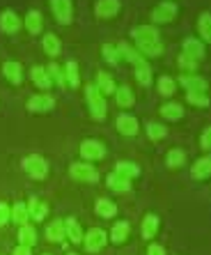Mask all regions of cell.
Here are the masks:
<instances>
[{"label":"cell","instance_id":"cell-28","mask_svg":"<svg viewBox=\"0 0 211 255\" xmlns=\"http://www.w3.org/2000/svg\"><path fill=\"white\" fill-rule=\"evenodd\" d=\"M115 172H117V175H122V177H126V179H133V177H138V175H140V168L135 166V163H129V161H122V163H117Z\"/></svg>","mask_w":211,"mask_h":255},{"label":"cell","instance_id":"cell-18","mask_svg":"<svg viewBox=\"0 0 211 255\" xmlns=\"http://www.w3.org/2000/svg\"><path fill=\"white\" fill-rule=\"evenodd\" d=\"M94 212L99 214L101 219H112V216L117 214V205L112 200H108V198H99L97 205H94Z\"/></svg>","mask_w":211,"mask_h":255},{"label":"cell","instance_id":"cell-45","mask_svg":"<svg viewBox=\"0 0 211 255\" xmlns=\"http://www.w3.org/2000/svg\"><path fill=\"white\" fill-rule=\"evenodd\" d=\"M12 255H32V251H30L28 246H21V244H18L16 249L12 251Z\"/></svg>","mask_w":211,"mask_h":255},{"label":"cell","instance_id":"cell-47","mask_svg":"<svg viewBox=\"0 0 211 255\" xmlns=\"http://www.w3.org/2000/svg\"><path fill=\"white\" fill-rule=\"evenodd\" d=\"M67 255H78V253H67Z\"/></svg>","mask_w":211,"mask_h":255},{"label":"cell","instance_id":"cell-39","mask_svg":"<svg viewBox=\"0 0 211 255\" xmlns=\"http://www.w3.org/2000/svg\"><path fill=\"white\" fill-rule=\"evenodd\" d=\"M186 99L188 104H193V106H207L209 104V97L205 92H186Z\"/></svg>","mask_w":211,"mask_h":255},{"label":"cell","instance_id":"cell-46","mask_svg":"<svg viewBox=\"0 0 211 255\" xmlns=\"http://www.w3.org/2000/svg\"><path fill=\"white\" fill-rule=\"evenodd\" d=\"M179 62H182V67H188V69H195V65H198L195 60L186 58V55H182V60H179Z\"/></svg>","mask_w":211,"mask_h":255},{"label":"cell","instance_id":"cell-13","mask_svg":"<svg viewBox=\"0 0 211 255\" xmlns=\"http://www.w3.org/2000/svg\"><path fill=\"white\" fill-rule=\"evenodd\" d=\"M28 214H30V219L32 221L41 223V221L48 216V205L46 202H41L39 198H32V200L28 202Z\"/></svg>","mask_w":211,"mask_h":255},{"label":"cell","instance_id":"cell-31","mask_svg":"<svg viewBox=\"0 0 211 255\" xmlns=\"http://www.w3.org/2000/svg\"><path fill=\"white\" fill-rule=\"evenodd\" d=\"M97 85L104 95H115V83H112V78L106 74V71H99L97 74Z\"/></svg>","mask_w":211,"mask_h":255},{"label":"cell","instance_id":"cell-24","mask_svg":"<svg viewBox=\"0 0 211 255\" xmlns=\"http://www.w3.org/2000/svg\"><path fill=\"white\" fill-rule=\"evenodd\" d=\"M140 232H142V237H145V239L156 237V232H158V216H156V214H147L145 219H142Z\"/></svg>","mask_w":211,"mask_h":255},{"label":"cell","instance_id":"cell-4","mask_svg":"<svg viewBox=\"0 0 211 255\" xmlns=\"http://www.w3.org/2000/svg\"><path fill=\"white\" fill-rule=\"evenodd\" d=\"M23 170L28 172L30 177H35V179H44L48 175V163L41 156L37 154H30L23 159Z\"/></svg>","mask_w":211,"mask_h":255},{"label":"cell","instance_id":"cell-36","mask_svg":"<svg viewBox=\"0 0 211 255\" xmlns=\"http://www.w3.org/2000/svg\"><path fill=\"white\" fill-rule=\"evenodd\" d=\"M165 161H168V166L170 168H179L184 161H186V154H184L182 149H170L168 156H165Z\"/></svg>","mask_w":211,"mask_h":255},{"label":"cell","instance_id":"cell-1","mask_svg":"<svg viewBox=\"0 0 211 255\" xmlns=\"http://www.w3.org/2000/svg\"><path fill=\"white\" fill-rule=\"evenodd\" d=\"M133 39L135 44H138V48H140L145 55H161V51H163V44H161V37H158V32L152 28V25H138V28H133Z\"/></svg>","mask_w":211,"mask_h":255},{"label":"cell","instance_id":"cell-37","mask_svg":"<svg viewBox=\"0 0 211 255\" xmlns=\"http://www.w3.org/2000/svg\"><path fill=\"white\" fill-rule=\"evenodd\" d=\"M158 92H161L163 97H172L175 95V81H172L170 76L158 78Z\"/></svg>","mask_w":211,"mask_h":255},{"label":"cell","instance_id":"cell-48","mask_svg":"<svg viewBox=\"0 0 211 255\" xmlns=\"http://www.w3.org/2000/svg\"><path fill=\"white\" fill-rule=\"evenodd\" d=\"M44 255H48V253H44Z\"/></svg>","mask_w":211,"mask_h":255},{"label":"cell","instance_id":"cell-10","mask_svg":"<svg viewBox=\"0 0 211 255\" xmlns=\"http://www.w3.org/2000/svg\"><path fill=\"white\" fill-rule=\"evenodd\" d=\"M119 0H99L97 5H94V14L99 18H112L115 14L119 12Z\"/></svg>","mask_w":211,"mask_h":255},{"label":"cell","instance_id":"cell-40","mask_svg":"<svg viewBox=\"0 0 211 255\" xmlns=\"http://www.w3.org/2000/svg\"><path fill=\"white\" fill-rule=\"evenodd\" d=\"M12 221V209L7 207V202H0V228H5Z\"/></svg>","mask_w":211,"mask_h":255},{"label":"cell","instance_id":"cell-27","mask_svg":"<svg viewBox=\"0 0 211 255\" xmlns=\"http://www.w3.org/2000/svg\"><path fill=\"white\" fill-rule=\"evenodd\" d=\"M161 115H163L165 120H170V122H175V120H179L184 115V108L179 106V104H165V106H161Z\"/></svg>","mask_w":211,"mask_h":255},{"label":"cell","instance_id":"cell-25","mask_svg":"<svg viewBox=\"0 0 211 255\" xmlns=\"http://www.w3.org/2000/svg\"><path fill=\"white\" fill-rule=\"evenodd\" d=\"M2 71H5V76L12 81L14 85H18L21 81H23V69H21V65L18 62H5V67H2Z\"/></svg>","mask_w":211,"mask_h":255},{"label":"cell","instance_id":"cell-11","mask_svg":"<svg viewBox=\"0 0 211 255\" xmlns=\"http://www.w3.org/2000/svg\"><path fill=\"white\" fill-rule=\"evenodd\" d=\"M53 106H55V101H53L51 95H35L28 101V108L32 113H48Z\"/></svg>","mask_w":211,"mask_h":255},{"label":"cell","instance_id":"cell-14","mask_svg":"<svg viewBox=\"0 0 211 255\" xmlns=\"http://www.w3.org/2000/svg\"><path fill=\"white\" fill-rule=\"evenodd\" d=\"M129 230H131V226H129V221H117L115 226H112V230H110V242L112 244H124L126 242V237H129Z\"/></svg>","mask_w":211,"mask_h":255},{"label":"cell","instance_id":"cell-35","mask_svg":"<svg viewBox=\"0 0 211 255\" xmlns=\"http://www.w3.org/2000/svg\"><path fill=\"white\" fill-rule=\"evenodd\" d=\"M147 136L152 138V140H161V138L168 136V129L163 125H158V122H149L147 125Z\"/></svg>","mask_w":211,"mask_h":255},{"label":"cell","instance_id":"cell-38","mask_svg":"<svg viewBox=\"0 0 211 255\" xmlns=\"http://www.w3.org/2000/svg\"><path fill=\"white\" fill-rule=\"evenodd\" d=\"M101 51H104L106 62H110V65H117L119 58H122V55H119V51L112 46V44H104V48H101Z\"/></svg>","mask_w":211,"mask_h":255},{"label":"cell","instance_id":"cell-17","mask_svg":"<svg viewBox=\"0 0 211 255\" xmlns=\"http://www.w3.org/2000/svg\"><path fill=\"white\" fill-rule=\"evenodd\" d=\"M108 189L115 191V193H126V191H131V179L122 177L117 172H110L108 175Z\"/></svg>","mask_w":211,"mask_h":255},{"label":"cell","instance_id":"cell-41","mask_svg":"<svg viewBox=\"0 0 211 255\" xmlns=\"http://www.w3.org/2000/svg\"><path fill=\"white\" fill-rule=\"evenodd\" d=\"M67 76H69V85L76 88L78 85V69H76V62H67Z\"/></svg>","mask_w":211,"mask_h":255},{"label":"cell","instance_id":"cell-2","mask_svg":"<svg viewBox=\"0 0 211 255\" xmlns=\"http://www.w3.org/2000/svg\"><path fill=\"white\" fill-rule=\"evenodd\" d=\"M117 51H119V55H122V58H126L131 65H135V76H138V81H140L142 85L152 83V69H149V65H147L145 58H142L138 51H133V48H131L126 42L119 44Z\"/></svg>","mask_w":211,"mask_h":255},{"label":"cell","instance_id":"cell-30","mask_svg":"<svg viewBox=\"0 0 211 255\" xmlns=\"http://www.w3.org/2000/svg\"><path fill=\"white\" fill-rule=\"evenodd\" d=\"M25 28H28L30 35H39L41 32V14L32 9V12L25 16Z\"/></svg>","mask_w":211,"mask_h":255},{"label":"cell","instance_id":"cell-16","mask_svg":"<svg viewBox=\"0 0 211 255\" xmlns=\"http://www.w3.org/2000/svg\"><path fill=\"white\" fill-rule=\"evenodd\" d=\"M0 28L5 30V32H9V35H14V32H18V28H21V18L14 12H2L0 14Z\"/></svg>","mask_w":211,"mask_h":255},{"label":"cell","instance_id":"cell-34","mask_svg":"<svg viewBox=\"0 0 211 255\" xmlns=\"http://www.w3.org/2000/svg\"><path fill=\"white\" fill-rule=\"evenodd\" d=\"M41 46H44V53L48 55H58L60 53V39L55 35H46L41 39Z\"/></svg>","mask_w":211,"mask_h":255},{"label":"cell","instance_id":"cell-33","mask_svg":"<svg viewBox=\"0 0 211 255\" xmlns=\"http://www.w3.org/2000/svg\"><path fill=\"white\" fill-rule=\"evenodd\" d=\"M198 30H200V35H202V39H205L207 44H211V14H202L198 21Z\"/></svg>","mask_w":211,"mask_h":255},{"label":"cell","instance_id":"cell-22","mask_svg":"<svg viewBox=\"0 0 211 255\" xmlns=\"http://www.w3.org/2000/svg\"><path fill=\"white\" fill-rule=\"evenodd\" d=\"M65 235L69 237V242H74V244H81L83 242V228H81V223H78L76 219H67L65 221Z\"/></svg>","mask_w":211,"mask_h":255},{"label":"cell","instance_id":"cell-9","mask_svg":"<svg viewBox=\"0 0 211 255\" xmlns=\"http://www.w3.org/2000/svg\"><path fill=\"white\" fill-rule=\"evenodd\" d=\"M175 16H177V5L175 2H158V5L154 7V12H152V18L156 21V23H168V21H172Z\"/></svg>","mask_w":211,"mask_h":255},{"label":"cell","instance_id":"cell-12","mask_svg":"<svg viewBox=\"0 0 211 255\" xmlns=\"http://www.w3.org/2000/svg\"><path fill=\"white\" fill-rule=\"evenodd\" d=\"M117 131L122 136H135L138 133V120L129 113H122L117 118Z\"/></svg>","mask_w":211,"mask_h":255},{"label":"cell","instance_id":"cell-8","mask_svg":"<svg viewBox=\"0 0 211 255\" xmlns=\"http://www.w3.org/2000/svg\"><path fill=\"white\" fill-rule=\"evenodd\" d=\"M69 175L74 179H78V182H97V179H99L97 168H92L90 163H74V166L69 168Z\"/></svg>","mask_w":211,"mask_h":255},{"label":"cell","instance_id":"cell-44","mask_svg":"<svg viewBox=\"0 0 211 255\" xmlns=\"http://www.w3.org/2000/svg\"><path fill=\"white\" fill-rule=\"evenodd\" d=\"M147 255H165V249L161 244H149V249H147Z\"/></svg>","mask_w":211,"mask_h":255},{"label":"cell","instance_id":"cell-21","mask_svg":"<svg viewBox=\"0 0 211 255\" xmlns=\"http://www.w3.org/2000/svg\"><path fill=\"white\" fill-rule=\"evenodd\" d=\"M202 53H205L202 42H198V39H193V37H188L186 42H184V55H186V58H191V60L198 62V60L202 58Z\"/></svg>","mask_w":211,"mask_h":255},{"label":"cell","instance_id":"cell-20","mask_svg":"<svg viewBox=\"0 0 211 255\" xmlns=\"http://www.w3.org/2000/svg\"><path fill=\"white\" fill-rule=\"evenodd\" d=\"M179 81H182V85L188 90V92H205V90H207V81L202 76H191V74H184Z\"/></svg>","mask_w":211,"mask_h":255},{"label":"cell","instance_id":"cell-3","mask_svg":"<svg viewBox=\"0 0 211 255\" xmlns=\"http://www.w3.org/2000/svg\"><path fill=\"white\" fill-rule=\"evenodd\" d=\"M85 97H88L90 113H92V118L94 120H104L106 118V101H104V95L99 92V88L90 85L88 92H85Z\"/></svg>","mask_w":211,"mask_h":255},{"label":"cell","instance_id":"cell-29","mask_svg":"<svg viewBox=\"0 0 211 255\" xmlns=\"http://www.w3.org/2000/svg\"><path fill=\"white\" fill-rule=\"evenodd\" d=\"M32 81H35V85L41 90L51 88V76H48V71L41 69V67H35V69H32Z\"/></svg>","mask_w":211,"mask_h":255},{"label":"cell","instance_id":"cell-6","mask_svg":"<svg viewBox=\"0 0 211 255\" xmlns=\"http://www.w3.org/2000/svg\"><path fill=\"white\" fill-rule=\"evenodd\" d=\"M81 156L85 161H99L106 156V147L101 145L99 140H92V138H88V140L81 142Z\"/></svg>","mask_w":211,"mask_h":255},{"label":"cell","instance_id":"cell-32","mask_svg":"<svg viewBox=\"0 0 211 255\" xmlns=\"http://www.w3.org/2000/svg\"><path fill=\"white\" fill-rule=\"evenodd\" d=\"M115 101H117V104H119L122 108L131 106V104H133V90H129L126 85L117 88V90H115Z\"/></svg>","mask_w":211,"mask_h":255},{"label":"cell","instance_id":"cell-23","mask_svg":"<svg viewBox=\"0 0 211 255\" xmlns=\"http://www.w3.org/2000/svg\"><path fill=\"white\" fill-rule=\"evenodd\" d=\"M18 244H21V246H28V249H32L37 244V230L30 226V223L18 228Z\"/></svg>","mask_w":211,"mask_h":255},{"label":"cell","instance_id":"cell-15","mask_svg":"<svg viewBox=\"0 0 211 255\" xmlns=\"http://www.w3.org/2000/svg\"><path fill=\"white\" fill-rule=\"evenodd\" d=\"M191 175H193V179H207L211 175V156H202V159H198L193 163V168H191Z\"/></svg>","mask_w":211,"mask_h":255},{"label":"cell","instance_id":"cell-42","mask_svg":"<svg viewBox=\"0 0 211 255\" xmlns=\"http://www.w3.org/2000/svg\"><path fill=\"white\" fill-rule=\"evenodd\" d=\"M200 147L205 149V152H211V127H207L205 133L200 136Z\"/></svg>","mask_w":211,"mask_h":255},{"label":"cell","instance_id":"cell-19","mask_svg":"<svg viewBox=\"0 0 211 255\" xmlns=\"http://www.w3.org/2000/svg\"><path fill=\"white\" fill-rule=\"evenodd\" d=\"M67 235H65V221H51L46 226V239L53 244H58L62 242Z\"/></svg>","mask_w":211,"mask_h":255},{"label":"cell","instance_id":"cell-7","mask_svg":"<svg viewBox=\"0 0 211 255\" xmlns=\"http://www.w3.org/2000/svg\"><path fill=\"white\" fill-rule=\"evenodd\" d=\"M51 9L58 18V23L67 25L74 18V9H71V0H51Z\"/></svg>","mask_w":211,"mask_h":255},{"label":"cell","instance_id":"cell-26","mask_svg":"<svg viewBox=\"0 0 211 255\" xmlns=\"http://www.w3.org/2000/svg\"><path fill=\"white\" fill-rule=\"evenodd\" d=\"M28 219H30L28 205H23V202H16V205L12 207V221L16 223L18 228H21V226H25V223H28Z\"/></svg>","mask_w":211,"mask_h":255},{"label":"cell","instance_id":"cell-5","mask_svg":"<svg viewBox=\"0 0 211 255\" xmlns=\"http://www.w3.org/2000/svg\"><path fill=\"white\" fill-rule=\"evenodd\" d=\"M83 244H85V251H88V253H97V251H101L106 244H108V235H106L101 228H92V230L85 232Z\"/></svg>","mask_w":211,"mask_h":255},{"label":"cell","instance_id":"cell-43","mask_svg":"<svg viewBox=\"0 0 211 255\" xmlns=\"http://www.w3.org/2000/svg\"><path fill=\"white\" fill-rule=\"evenodd\" d=\"M48 76H53V78H55V83H60V85H65V74H62V71H60L58 69V67H55V65H51V67H48Z\"/></svg>","mask_w":211,"mask_h":255}]
</instances>
